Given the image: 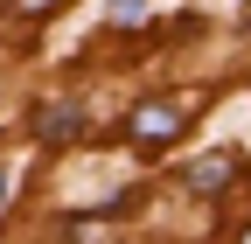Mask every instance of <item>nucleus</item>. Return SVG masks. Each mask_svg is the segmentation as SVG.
Segmentation results:
<instances>
[{"mask_svg":"<svg viewBox=\"0 0 251 244\" xmlns=\"http://www.w3.org/2000/svg\"><path fill=\"white\" fill-rule=\"evenodd\" d=\"M181 126H188V105H175V98H147V105H133V119H126V140L168 146V140H181Z\"/></svg>","mask_w":251,"mask_h":244,"instance_id":"obj_1","label":"nucleus"},{"mask_svg":"<svg viewBox=\"0 0 251 244\" xmlns=\"http://www.w3.org/2000/svg\"><path fill=\"white\" fill-rule=\"evenodd\" d=\"M28 126H35L42 146H63V140L84 133V105H77V98H49V105H35V119H28Z\"/></svg>","mask_w":251,"mask_h":244,"instance_id":"obj_2","label":"nucleus"},{"mask_svg":"<svg viewBox=\"0 0 251 244\" xmlns=\"http://www.w3.org/2000/svg\"><path fill=\"white\" fill-rule=\"evenodd\" d=\"M237 154H230V146H216V154H202V161H188V189H196V195H216V189H230V181H237Z\"/></svg>","mask_w":251,"mask_h":244,"instance_id":"obj_3","label":"nucleus"},{"mask_svg":"<svg viewBox=\"0 0 251 244\" xmlns=\"http://www.w3.org/2000/svg\"><path fill=\"white\" fill-rule=\"evenodd\" d=\"M56 7H70V0H14L21 21H42V14H56Z\"/></svg>","mask_w":251,"mask_h":244,"instance_id":"obj_4","label":"nucleus"},{"mask_svg":"<svg viewBox=\"0 0 251 244\" xmlns=\"http://www.w3.org/2000/svg\"><path fill=\"white\" fill-rule=\"evenodd\" d=\"M105 14H112V21H140V14H147V0H105Z\"/></svg>","mask_w":251,"mask_h":244,"instance_id":"obj_5","label":"nucleus"},{"mask_svg":"<svg viewBox=\"0 0 251 244\" xmlns=\"http://www.w3.org/2000/svg\"><path fill=\"white\" fill-rule=\"evenodd\" d=\"M0 202H7V174H0Z\"/></svg>","mask_w":251,"mask_h":244,"instance_id":"obj_6","label":"nucleus"},{"mask_svg":"<svg viewBox=\"0 0 251 244\" xmlns=\"http://www.w3.org/2000/svg\"><path fill=\"white\" fill-rule=\"evenodd\" d=\"M244 244H251V230H244Z\"/></svg>","mask_w":251,"mask_h":244,"instance_id":"obj_7","label":"nucleus"}]
</instances>
